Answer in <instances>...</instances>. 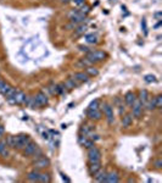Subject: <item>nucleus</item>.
<instances>
[{"label":"nucleus","instance_id":"nucleus-31","mask_svg":"<svg viewBox=\"0 0 162 183\" xmlns=\"http://www.w3.org/2000/svg\"><path fill=\"white\" fill-rule=\"evenodd\" d=\"M43 155H44V154H43V150H42V149H40V148L38 147V148L35 149V152H34V153L32 154V156H30V157H32V159H33V161H34V160H37V159L42 157Z\"/></svg>","mask_w":162,"mask_h":183},{"label":"nucleus","instance_id":"nucleus-10","mask_svg":"<svg viewBox=\"0 0 162 183\" xmlns=\"http://www.w3.org/2000/svg\"><path fill=\"white\" fill-rule=\"evenodd\" d=\"M38 148V144L35 143V142L30 141L21 152H22V155L25 156V157H30L32 156V154L35 152V149Z\"/></svg>","mask_w":162,"mask_h":183},{"label":"nucleus","instance_id":"nucleus-21","mask_svg":"<svg viewBox=\"0 0 162 183\" xmlns=\"http://www.w3.org/2000/svg\"><path fill=\"white\" fill-rule=\"evenodd\" d=\"M63 84H65V87H66V89H67V90H72V89H74L76 87H78L79 83H78L76 79H73V78L71 77V78L66 79V81L63 82Z\"/></svg>","mask_w":162,"mask_h":183},{"label":"nucleus","instance_id":"nucleus-40","mask_svg":"<svg viewBox=\"0 0 162 183\" xmlns=\"http://www.w3.org/2000/svg\"><path fill=\"white\" fill-rule=\"evenodd\" d=\"M78 50L82 51V53H86V54H87V53H89L91 49H89L88 46H84V45H78Z\"/></svg>","mask_w":162,"mask_h":183},{"label":"nucleus","instance_id":"nucleus-35","mask_svg":"<svg viewBox=\"0 0 162 183\" xmlns=\"http://www.w3.org/2000/svg\"><path fill=\"white\" fill-rule=\"evenodd\" d=\"M144 79H145L146 83H152V82L156 81V77H155L154 75H146V76L144 77Z\"/></svg>","mask_w":162,"mask_h":183},{"label":"nucleus","instance_id":"nucleus-3","mask_svg":"<svg viewBox=\"0 0 162 183\" xmlns=\"http://www.w3.org/2000/svg\"><path fill=\"white\" fill-rule=\"evenodd\" d=\"M131 110H132V116L133 118H137V120H140L143 117V111H144V105L143 103L137 98V100L133 103V105L131 106Z\"/></svg>","mask_w":162,"mask_h":183},{"label":"nucleus","instance_id":"nucleus-28","mask_svg":"<svg viewBox=\"0 0 162 183\" xmlns=\"http://www.w3.org/2000/svg\"><path fill=\"white\" fill-rule=\"evenodd\" d=\"M86 42L88 43V44H96L99 41H98V37L94 33H91V34H87L86 36Z\"/></svg>","mask_w":162,"mask_h":183},{"label":"nucleus","instance_id":"nucleus-24","mask_svg":"<svg viewBox=\"0 0 162 183\" xmlns=\"http://www.w3.org/2000/svg\"><path fill=\"white\" fill-rule=\"evenodd\" d=\"M144 109H146L149 111H154L156 110V105H155V99L154 98H149L146 103L144 104Z\"/></svg>","mask_w":162,"mask_h":183},{"label":"nucleus","instance_id":"nucleus-13","mask_svg":"<svg viewBox=\"0 0 162 183\" xmlns=\"http://www.w3.org/2000/svg\"><path fill=\"white\" fill-rule=\"evenodd\" d=\"M137 100V94L132 92V90H129V92H127L126 94H124V97H123V101H124V104H126V106H128V108H131L133 105V103Z\"/></svg>","mask_w":162,"mask_h":183},{"label":"nucleus","instance_id":"nucleus-33","mask_svg":"<svg viewBox=\"0 0 162 183\" xmlns=\"http://www.w3.org/2000/svg\"><path fill=\"white\" fill-rule=\"evenodd\" d=\"M155 99V105H156V109H161L162 108V95L161 94H157L156 97H154Z\"/></svg>","mask_w":162,"mask_h":183},{"label":"nucleus","instance_id":"nucleus-19","mask_svg":"<svg viewBox=\"0 0 162 183\" xmlns=\"http://www.w3.org/2000/svg\"><path fill=\"white\" fill-rule=\"evenodd\" d=\"M93 132H95V128L93 126H90V125H87V123L82 125L81 129H79V133H81L82 136H87V137H89Z\"/></svg>","mask_w":162,"mask_h":183},{"label":"nucleus","instance_id":"nucleus-6","mask_svg":"<svg viewBox=\"0 0 162 183\" xmlns=\"http://www.w3.org/2000/svg\"><path fill=\"white\" fill-rule=\"evenodd\" d=\"M32 166H33V169L34 170L42 171V170L48 169V167L50 166V160H49L48 157H45L44 155H43L42 157H39V159L34 160V161L32 162Z\"/></svg>","mask_w":162,"mask_h":183},{"label":"nucleus","instance_id":"nucleus-41","mask_svg":"<svg viewBox=\"0 0 162 183\" xmlns=\"http://www.w3.org/2000/svg\"><path fill=\"white\" fill-rule=\"evenodd\" d=\"M5 148H7V145H6V139H0V153L5 149Z\"/></svg>","mask_w":162,"mask_h":183},{"label":"nucleus","instance_id":"nucleus-5","mask_svg":"<svg viewBox=\"0 0 162 183\" xmlns=\"http://www.w3.org/2000/svg\"><path fill=\"white\" fill-rule=\"evenodd\" d=\"M101 161V152L98 147H91L88 149V162H99Z\"/></svg>","mask_w":162,"mask_h":183},{"label":"nucleus","instance_id":"nucleus-9","mask_svg":"<svg viewBox=\"0 0 162 183\" xmlns=\"http://www.w3.org/2000/svg\"><path fill=\"white\" fill-rule=\"evenodd\" d=\"M34 100H35V106L37 108H44L49 104V97L45 94V92H39L34 97Z\"/></svg>","mask_w":162,"mask_h":183},{"label":"nucleus","instance_id":"nucleus-46","mask_svg":"<svg viewBox=\"0 0 162 183\" xmlns=\"http://www.w3.org/2000/svg\"><path fill=\"white\" fill-rule=\"evenodd\" d=\"M43 138H44V139H49V136H48V133H43Z\"/></svg>","mask_w":162,"mask_h":183},{"label":"nucleus","instance_id":"nucleus-16","mask_svg":"<svg viewBox=\"0 0 162 183\" xmlns=\"http://www.w3.org/2000/svg\"><path fill=\"white\" fill-rule=\"evenodd\" d=\"M105 182H109V183L119 182V173H118L117 171H110V172H107L106 181Z\"/></svg>","mask_w":162,"mask_h":183},{"label":"nucleus","instance_id":"nucleus-8","mask_svg":"<svg viewBox=\"0 0 162 183\" xmlns=\"http://www.w3.org/2000/svg\"><path fill=\"white\" fill-rule=\"evenodd\" d=\"M68 17H70V20H71V22H72L73 25L78 26V25H81V23H83V22L86 21V17H87V16L81 14L78 10H73V11L70 12Z\"/></svg>","mask_w":162,"mask_h":183},{"label":"nucleus","instance_id":"nucleus-14","mask_svg":"<svg viewBox=\"0 0 162 183\" xmlns=\"http://www.w3.org/2000/svg\"><path fill=\"white\" fill-rule=\"evenodd\" d=\"M78 141H79V143H81V145H83L86 149H89V148H91V147L95 145V142H93L90 138H88L87 136H82V134H79Z\"/></svg>","mask_w":162,"mask_h":183},{"label":"nucleus","instance_id":"nucleus-4","mask_svg":"<svg viewBox=\"0 0 162 183\" xmlns=\"http://www.w3.org/2000/svg\"><path fill=\"white\" fill-rule=\"evenodd\" d=\"M32 141L30 137L28 134H25V133H21V134H17L16 136V144H15V150H22L30 142Z\"/></svg>","mask_w":162,"mask_h":183},{"label":"nucleus","instance_id":"nucleus-25","mask_svg":"<svg viewBox=\"0 0 162 183\" xmlns=\"http://www.w3.org/2000/svg\"><path fill=\"white\" fill-rule=\"evenodd\" d=\"M5 139H6V145H7V148H10V149H15L16 136H7Z\"/></svg>","mask_w":162,"mask_h":183},{"label":"nucleus","instance_id":"nucleus-38","mask_svg":"<svg viewBox=\"0 0 162 183\" xmlns=\"http://www.w3.org/2000/svg\"><path fill=\"white\" fill-rule=\"evenodd\" d=\"M0 156H1L2 159H7V157L10 156V150H9L7 148H5V149H4V150L0 153Z\"/></svg>","mask_w":162,"mask_h":183},{"label":"nucleus","instance_id":"nucleus-43","mask_svg":"<svg viewBox=\"0 0 162 183\" xmlns=\"http://www.w3.org/2000/svg\"><path fill=\"white\" fill-rule=\"evenodd\" d=\"M61 176H62V180H63V181H66V182H71V180H70V178H67L63 173H61Z\"/></svg>","mask_w":162,"mask_h":183},{"label":"nucleus","instance_id":"nucleus-23","mask_svg":"<svg viewBox=\"0 0 162 183\" xmlns=\"http://www.w3.org/2000/svg\"><path fill=\"white\" fill-rule=\"evenodd\" d=\"M86 32H87V26L83 25V23H81V25H78L77 27H74V36H76V37H79V36L84 34Z\"/></svg>","mask_w":162,"mask_h":183},{"label":"nucleus","instance_id":"nucleus-1","mask_svg":"<svg viewBox=\"0 0 162 183\" xmlns=\"http://www.w3.org/2000/svg\"><path fill=\"white\" fill-rule=\"evenodd\" d=\"M100 108H101V110H103L104 113V116H105V118H106V121H107V123L111 126V125H113V122H115V113H113V106L110 104V103H107V101H105L104 104H100Z\"/></svg>","mask_w":162,"mask_h":183},{"label":"nucleus","instance_id":"nucleus-18","mask_svg":"<svg viewBox=\"0 0 162 183\" xmlns=\"http://www.w3.org/2000/svg\"><path fill=\"white\" fill-rule=\"evenodd\" d=\"M106 175H107V171L100 169L95 175H94V176H93V178H94V181H96V182L103 183L106 181Z\"/></svg>","mask_w":162,"mask_h":183},{"label":"nucleus","instance_id":"nucleus-39","mask_svg":"<svg viewBox=\"0 0 162 183\" xmlns=\"http://www.w3.org/2000/svg\"><path fill=\"white\" fill-rule=\"evenodd\" d=\"M72 4H73L74 6H77V7H81L82 5H84V4H86V0H73V1H72Z\"/></svg>","mask_w":162,"mask_h":183},{"label":"nucleus","instance_id":"nucleus-32","mask_svg":"<svg viewBox=\"0 0 162 183\" xmlns=\"http://www.w3.org/2000/svg\"><path fill=\"white\" fill-rule=\"evenodd\" d=\"M15 92H16V88H14V87H10V88H9V90H7V92L4 94V97L9 100V99H11L12 97H14Z\"/></svg>","mask_w":162,"mask_h":183},{"label":"nucleus","instance_id":"nucleus-42","mask_svg":"<svg viewBox=\"0 0 162 183\" xmlns=\"http://www.w3.org/2000/svg\"><path fill=\"white\" fill-rule=\"evenodd\" d=\"M10 87H11V85L9 84V83H6V84H5L4 87H2V88H1V89H0V93L4 95V94H5V93L9 90V88H10Z\"/></svg>","mask_w":162,"mask_h":183},{"label":"nucleus","instance_id":"nucleus-2","mask_svg":"<svg viewBox=\"0 0 162 183\" xmlns=\"http://www.w3.org/2000/svg\"><path fill=\"white\" fill-rule=\"evenodd\" d=\"M86 57L90 61V64H98V62H101L104 61L106 57H107V54L103 51V50H90L89 53L86 54Z\"/></svg>","mask_w":162,"mask_h":183},{"label":"nucleus","instance_id":"nucleus-47","mask_svg":"<svg viewBox=\"0 0 162 183\" xmlns=\"http://www.w3.org/2000/svg\"><path fill=\"white\" fill-rule=\"evenodd\" d=\"M155 17H156V18H160V17H161V12H156V14H155Z\"/></svg>","mask_w":162,"mask_h":183},{"label":"nucleus","instance_id":"nucleus-22","mask_svg":"<svg viewBox=\"0 0 162 183\" xmlns=\"http://www.w3.org/2000/svg\"><path fill=\"white\" fill-rule=\"evenodd\" d=\"M137 98L139 99V100L143 103V105H144L147 100H149V98H150L149 92H147L146 89H140V90H139V94H138V97H137Z\"/></svg>","mask_w":162,"mask_h":183},{"label":"nucleus","instance_id":"nucleus-15","mask_svg":"<svg viewBox=\"0 0 162 183\" xmlns=\"http://www.w3.org/2000/svg\"><path fill=\"white\" fill-rule=\"evenodd\" d=\"M100 169H103L101 167V161H99V162H88V172L91 177Z\"/></svg>","mask_w":162,"mask_h":183},{"label":"nucleus","instance_id":"nucleus-7","mask_svg":"<svg viewBox=\"0 0 162 183\" xmlns=\"http://www.w3.org/2000/svg\"><path fill=\"white\" fill-rule=\"evenodd\" d=\"M26 98H27V95H26V93L23 90H17L16 89L14 97L11 99H9V101L11 104H16V105H23L25 101H26Z\"/></svg>","mask_w":162,"mask_h":183},{"label":"nucleus","instance_id":"nucleus-20","mask_svg":"<svg viewBox=\"0 0 162 183\" xmlns=\"http://www.w3.org/2000/svg\"><path fill=\"white\" fill-rule=\"evenodd\" d=\"M39 175H40V171L33 169L30 172L27 173V181H30V182H38L39 181Z\"/></svg>","mask_w":162,"mask_h":183},{"label":"nucleus","instance_id":"nucleus-27","mask_svg":"<svg viewBox=\"0 0 162 183\" xmlns=\"http://www.w3.org/2000/svg\"><path fill=\"white\" fill-rule=\"evenodd\" d=\"M50 181H51L50 175H49V173H46V172H42V171H40V175H39V181H38V182L49 183Z\"/></svg>","mask_w":162,"mask_h":183},{"label":"nucleus","instance_id":"nucleus-44","mask_svg":"<svg viewBox=\"0 0 162 183\" xmlns=\"http://www.w3.org/2000/svg\"><path fill=\"white\" fill-rule=\"evenodd\" d=\"M5 84H6V82H5L2 78H0V89H1V88H2V87H4Z\"/></svg>","mask_w":162,"mask_h":183},{"label":"nucleus","instance_id":"nucleus-48","mask_svg":"<svg viewBox=\"0 0 162 183\" xmlns=\"http://www.w3.org/2000/svg\"><path fill=\"white\" fill-rule=\"evenodd\" d=\"M0 78H1V75H0Z\"/></svg>","mask_w":162,"mask_h":183},{"label":"nucleus","instance_id":"nucleus-37","mask_svg":"<svg viewBox=\"0 0 162 183\" xmlns=\"http://www.w3.org/2000/svg\"><path fill=\"white\" fill-rule=\"evenodd\" d=\"M117 108H118V111H119V115H121V116L126 113V104H123V103H121V104L118 105Z\"/></svg>","mask_w":162,"mask_h":183},{"label":"nucleus","instance_id":"nucleus-26","mask_svg":"<svg viewBox=\"0 0 162 183\" xmlns=\"http://www.w3.org/2000/svg\"><path fill=\"white\" fill-rule=\"evenodd\" d=\"M86 73L88 75L89 77H94V76H98L99 75V70L90 65L88 67H86Z\"/></svg>","mask_w":162,"mask_h":183},{"label":"nucleus","instance_id":"nucleus-36","mask_svg":"<svg viewBox=\"0 0 162 183\" xmlns=\"http://www.w3.org/2000/svg\"><path fill=\"white\" fill-rule=\"evenodd\" d=\"M154 167L156 170H161L162 169V160L159 157V159H156L155 161H154Z\"/></svg>","mask_w":162,"mask_h":183},{"label":"nucleus","instance_id":"nucleus-12","mask_svg":"<svg viewBox=\"0 0 162 183\" xmlns=\"http://www.w3.org/2000/svg\"><path fill=\"white\" fill-rule=\"evenodd\" d=\"M72 78L76 79L79 84H81V83H86V82H88L89 81V76L86 73V71H78V72H74L73 76H72Z\"/></svg>","mask_w":162,"mask_h":183},{"label":"nucleus","instance_id":"nucleus-30","mask_svg":"<svg viewBox=\"0 0 162 183\" xmlns=\"http://www.w3.org/2000/svg\"><path fill=\"white\" fill-rule=\"evenodd\" d=\"M100 104H101V100H100V99H95V100H93V101L89 104L88 109H90V110L100 109Z\"/></svg>","mask_w":162,"mask_h":183},{"label":"nucleus","instance_id":"nucleus-45","mask_svg":"<svg viewBox=\"0 0 162 183\" xmlns=\"http://www.w3.org/2000/svg\"><path fill=\"white\" fill-rule=\"evenodd\" d=\"M73 0H61V2H63V4H68V2H72Z\"/></svg>","mask_w":162,"mask_h":183},{"label":"nucleus","instance_id":"nucleus-11","mask_svg":"<svg viewBox=\"0 0 162 183\" xmlns=\"http://www.w3.org/2000/svg\"><path fill=\"white\" fill-rule=\"evenodd\" d=\"M87 117L90 121H100L103 118V111L100 109H96V110L87 109Z\"/></svg>","mask_w":162,"mask_h":183},{"label":"nucleus","instance_id":"nucleus-29","mask_svg":"<svg viewBox=\"0 0 162 183\" xmlns=\"http://www.w3.org/2000/svg\"><path fill=\"white\" fill-rule=\"evenodd\" d=\"M78 67H82V69H86V67H88V66H90L91 64H90V61H89L87 57H84V59H81L77 64H76Z\"/></svg>","mask_w":162,"mask_h":183},{"label":"nucleus","instance_id":"nucleus-34","mask_svg":"<svg viewBox=\"0 0 162 183\" xmlns=\"http://www.w3.org/2000/svg\"><path fill=\"white\" fill-rule=\"evenodd\" d=\"M78 11H79L81 14H83L84 16H87V15L90 12V6H88V5H86V4H84V5H82V6L79 7V10H78Z\"/></svg>","mask_w":162,"mask_h":183},{"label":"nucleus","instance_id":"nucleus-17","mask_svg":"<svg viewBox=\"0 0 162 183\" xmlns=\"http://www.w3.org/2000/svg\"><path fill=\"white\" fill-rule=\"evenodd\" d=\"M133 123V116L132 113H124L122 115V127L123 128H129Z\"/></svg>","mask_w":162,"mask_h":183}]
</instances>
